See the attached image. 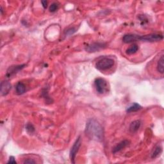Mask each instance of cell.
I'll return each instance as SVG.
<instances>
[{
    "label": "cell",
    "instance_id": "9",
    "mask_svg": "<svg viewBox=\"0 0 164 164\" xmlns=\"http://www.w3.org/2000/svg\"><path fill=\"white\" fill-rule=\"evenodd\" d=\"M140 35L135 34H126L123 37V41L124 43H131L137 40H139Z\"/></svg>",
    "mask_w": 164,
    "mask_h": 164
},
{
    "label": "cell",
    "instance_id": "11",
    "mask_svg": "<svg viewBox=\"0 0 164 164\" xmlns=\"http://www.w3.org/2000/svg\"><path fill=\"white\" fill-rule=\"evenodd\" d=\"M141 126V122L139 120H136L133 121L130 125V131L131 133H135L139 130Z\"/></svg>",
    "mask_w": 164,
    "mask_h": 164
},
{
    "label": "cell",
    "instance_id": "14",
    "mask_svg": "<svg viewBox=\"0 0 164 164\" xmlns=\"http://www.w3.org/2000/svg\"><path fill=\"white\" fill-rule=\"evenodd\" d=\"M139 49V47L137 44H133L126 50V53L128 54V55H131V54H133L137 53Z\"/></svg>",
    "mask_w": 164,
    "mask_h": 164
},
{
    "label": "cell",
    "instance_id": "23",
    "mask_svg": "<svg viewBox=\"0 0 164 164\" xmlns=\"http://www.w3.org/2000/svg\"><path fill=\"white\" fill-rule=\"evenodd\" d=\"M3 9L2 6H1V14H3Z\"/></svg>",
    "mask_w": 164,
    "mask_h": 164
},
{
    "label": "cell",
    "instance_id": "4",
    "mask_svg": "<svg viewBox=\"0 0 164 164\" xmlns=\"http://www.w3.org/2000/svg\"><path fill=\"white\" fill-rule=\"evenodd\" d=\"M163 36L162 33H151L149 35H143L140 36L139 38V40L144 41V42H150V43H153V42H158L163 39Z\"/></svg>",
    "mask_w": 164,
    "mask_h": 164
},
{
    "label": "cell",
    "instance_id": "21",
    "mask_svg": "<svg viewBox=\"0 0 164 164\" xmlns=\"http://www.w3.org/2000/svg\"><path fill=\"white\" fill-rule=\"evenodd\" d=\"M36 162L34 161L32 159H27V160H25L24 163H35Z\"/></svg>",
    "mask_w": 164,
    "mask_h": 164
},
{
    "label": "cell",
    "instance_id": "15",
    "mask_svg": "<svg viewBox=\"0 0 164 164\" xmlns=\"http://www.w3.org/2000/svg\"><path fill=\"white\" fill-rule=\"evenodd\" d=\"M162 152V147L160 146H157L151 153V158H155L158 157Z\"/></svg>",
    "mask_w": 164,
    "mask_h": 164
},
{
    "label": "cell",
    "instance_id": "5",
    "mask_svg": "<svg viewBox=\"0 0 164 164\" xmlns=\"http://www.w3.org/2000/svg\"><path fill=\"white\" fill-rule=\"evenodd\" d=\"M80 146H81V138L80 137H79L77 140L75 141V142L74 143L73 146H72L71 149H70V159L71 160V162L75 163V158H76V156L77 153H78L79 149L80 147Z\"/></svg>",
    "mask_w": 164,
    "mask_h": 164
},
{
    "label": "cell",
    "instance_id": "8",
    "mask_svg": "<svg viewBox=\"0 0 164 164\" xmlns=\"http://www.w3.org/2000/svg\"><path fill=\"white\" fill-rule=\"evenodd\" d=\"M1 96L7 95L12 89V85L8 81H3L1 83Z\"/></svg>",
    "mask_w": 164,
    "mask_h": 164
},
{
    "label": "cell",
    "instance_id": "1",
    "mask_svg": "<svg viewBox=\"0 0 164 164\" xmlns=\"http://www.w3.org/2000/svg\"><path fill=\"white\" fill-rule=\"evenodd\" d=\"M85 133L89 139L92 140L102 141L103 140V128L98 122L91 119H89L86 124Z\"/></svg>",
    "mask_w": 164,
    "mask_h": 164
},
{
    "label": "cell",
    "instance_id": "18",
    "mask_svg": "<svg viewBox=\"0 0 164 164\" xmlns=\"http://www.w3.org/2000/svg\"><path fill=\"white\" fill-rule=\"evenodd\" d=\"M58 8H59V5H58L57 3H53L50 6V11L51 12H54L57 10Z\"/></svg>",
    "mask_w": 164,
    "mask_h": 164
},
{
    "label": "cell",
    "instance_id": "22",
    "mask_svg": "<svg viewBox=\"0 0 164 164\" xmlns=\"http://www.w3.org/2000/svg\"><path fill=\"white\" fill-rule=\"evenodd\" d=\"M42 5H43V6L44 8H46L47 6V1H41Z\"/></svg>",
    "mask_w": 164,
    "mask_h": 164
},
{
    "label": "cell",
    "instance_id": "13",
    "mask_svg": "<svg viewBox=\"0 0 164 164\" xmlns=\"http://www.w3.org/2000/svg\"><path fill=\"white\" fill-rule=\"evenodd\" d=\"M142 108V107L139 105L137 103H134L133 104L131 105L130 107H128L126 110V112H128V113H130V112H137L138 110H140Z\"/></svg>",
    "mask_w": 164,
    "mask_h": 164
},
{
    "label": "cell",
    "instance_id": "19",
    "mask_svg": "<svg viewBox=\"0 0 164 164\" xmlns=\"http://www.w3.org/2000/svg\"><path fill=\"white\" fill-rule=\"evenodd\" d=\"M76 31V29L75 28H69L66 31V35H73Z\"/></svg>",
    "mask_w": 164,
    "mask_h": 164
},
{
    "label": "cell",
    "instance_id": "6",
    "mask_svg": "<svg viewBox=\"0 0 164 164\" xmlns=\"http://www.w3.org/2000/svg\"><path fill=\"white\" fill-rule=\"evenodd\" d=\"M107 47V44L103 43H94L87 46L85 50L89 53H94L104 49Z\"/></svg>",
    "mask_w": 164,
    "mask_h": 164
},
{
    "label": "cell",
    "instance_id": "17",
    "mask_svg": "<svg viewBox=\"0 0 164 164\" xmlns=\"http://www.w3.org/2000/svg\"><path fill=\"white\" fill-rule=\"evenodd\" d=\"M26 130L28 131V133L30 134L33 133L35 131V128L33 126V125L31 123H28L26 126Z\"/></svg>",
    "mask_w": 164,
    "mask_h": 164
},
{
    "label": "cell",
    "instance_id": "20",
    "mask_svg": "<svg viewBox=\"0 0 164 164\" xmlns=\"http://www.w3.org/2000/svg\"><path fill=\"white\" fill-rule=\"evenodd\" d=\"M17 163V162H16L14 156L10 157L8 161L7 162V163Z\"/></svg>",
    "mask_w": 164,
    "mask_h": 164
},
{
    "label": "cell",
    "instance_id": "7",
    "mask_svg": "<svg viewBox=\"0 0 164 164\" xmlns=\"http://www.w3.org/2000/svg\"><path fill=\"white\" fill-rule=\"evenodd\" d=\"M25 64H21V65H16L10 67L8 69L7 71H6V76L7 77V78H10L12 76L17 74L19 71L21 70L25 67Z\"/></svg>",
    "mask_w": 164,
    "mask_h": 164
},
{
    "label": "cell",
    "instance_id": "3",
    "mask_svg": "<svg viewBox=\"0 0 164 164\" xmlns=\"http://www.w3.org/2000/svg\"><path fill=\"white\" fill-rule=\"evenodd\" d=\"M94 85L96 91L100 94H104L108 91V82L103 78H96L94 81Z\"/></svg>",
    "mask_w": 164,
    "mask_h": 164
},
{
    "label": "cell",
    "instance_id": "12",
    "mask_svg": "<svg viewBox=\"0 0 164 164\" xmlns=\"http://www.w3.org/2000/svg\"><path fill=\"white\" fill-rule=\"evenodd\" d=\"M15 91L17 94L21 95L26 92V86L23 83L18 82L15 85Z\"/></svg>",
    "mask_w": 164,
    "mask_h": 164
},
{
    "label": "cell",
    "instance_id": "10",
    "mask_svg": "<svg viewBox=\"0 0 164 164\" xmlns=\"http://www.w3.org/2000/svg\"><path fill=\"white\" fill-rule=\"evenodd\" d=\"M129 143L130 142L128 140H124L123 141H121V142L117 144V145L114 147L112 152H113V153H116L117 152L121 151L122 149H123L127 146H128Z\"/></svg>",
    "mask_w": 164,
    "mask_h": 164
},
{
    "label": "cell",
    "instance_id": "16",
    "mask_svg": "<svg viewBox=\"0 0 164 164\" xmlns=\"http://www.w3.org/2000/svg\"><path fill=\"white\" fill-rule=\"evenodd\" d=\"M163 55H162L159 59L158 64H157V70L161 74H163L164 72V67H163Z\"/></svg>",
    "mask_w": 164,
    "mask_h": 164
},
{
    "label": "cell",
    "instance_id": "2",
    "mask_svg": "<svg viewBox=\"0 0 164 164\" xmlns=\"http://www.w3.org/2000/svg\"><path fill=\"white\" fill-rule=\"evenodd\" d=\"M115 61L111 58L105 57L99 60L96 64V69L99 70H106L110 69L114 66Z\"/></svg>",
    "mask_w": 164,
    "mask_h": 164
}]
</instances>
